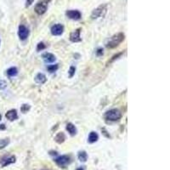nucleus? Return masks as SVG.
<instances>
[{
	"instance_id": "1a4fd4ad",
	"label": "nucleus",
	"mask_w": 170,
	"mask_h": 170,
	"mask_svg": "<svg viewBox=\"0 0 170 170\" xmlns=\"http://www.w3.org/2000/svg\"><path fill=\"white\" fill-rule=\"evenodd\" d=\"M80 33H81V29L78 28V29H77L76 31L74 32H72L70 35V39L71 41L74 42H80L81 41V37H80Z\"/></svg>"
},
{
	"instance_id": "dca6fc26",
	"label": "nucleus",
	"mask_w": 170,
	"mask_h": 170,
	"mask_svg": "<svg viewBox=\"0 0 170 170\" xmlns=\"http://www.w3.org/2000/svg\"><path fill=\"white\" fill-rule=\"evenodd\" d=\"M78 159L80 162H85L88 160V154L85 151H79L78 152Z\"/></svg>"
},
{
	"instance_id": "6e6552de",
	"label": "nucleus",
	"mask_w": 170,
	"mask_h": 170,
	"mask_svg": "<svg viewBox=\"0 0 170 170\" xmlns=\"http://www.w3.org/2000/svg\"><path fill=\"white\" fill-rule=\"evenodd\" d=\"M64 27L61 24H56L51 27V33L54 36H60L63 33Z\"/></svg>"
},
{
	"instance_id": "9d476101",
	"label": "nucleus",
	"mask_w": 170,
	"mask_h": 170,
	"mask_svg": "<svg viewBox=\"0 0 170 170\" xmlns=\"http://www.w3.org/2000/svg\"><path fill=\"white\" fill-rule=\"evenodd\" d=\"M16 162V157L15 156H9V157H6L4 158L2 162H1V165L2 167H6L9 165V164H12L14 162Z\"/></svg>"
},
{
	"instance_id": "cd10ccee",
	"label": "nucleus",
	"mask_w": 170,
	"mask_h": 170,
	"mask_svg": "<svg viewBox=\"0 0 170 170\" xmlns=\"http://www.w3.org/2000/svg\"><path fill=\"white\" fill-rule=\"evenodd\" d=\"M0 129H5V127H4V125H1V127H0Z\"/></svg>"
},
{
	"instance_id": "4468645a",
	"label": "nucleus",
	"mask_w": 170,
	"mask_h": 170,
	"mask_svg": "<svg viewBox=\"0 0 170 170\" xmlns=\"http://www.w3.org/2000/svg\"><path fill=\"white\" fill-rule=\"evenodd\" d=\"M67 131L69 132V134H70L71 135H72V136L77 134V129H76V127H75L74 125L72 124V123H67Z\"/></svg>"
},
{
	"instance_id": "20e7f679",
	"label": "nucleus",
	"mask_w": 170,
	"mask_h": 170,
	"mask_svg": "<svg viewBox=\"0 0 170 170\" xmlns=\"http://www.w3.org/2000/svg\"><path fill=\"white\" fill-rule=\"evenodd\" d=\"M54 162H56V164L61 168H64L67 165H68L71 162V158L67 155H63V156H60L57 158L54 159Z\"/></svg>"
},
{
	"instance_id": "423d86ee",
	"label": "nucleus",
	"mask_w": 170,
	"mask_h": 170,
	"mask_svg": "<svg viewBox=\"0 0 170 170\" xmlns=\"http://www.w3.org/2000/svg\"><path fill=\"white\" fill-rule=\"evenodd\" d=\"M18 35H19V37L21 40H26L29 36V30L27 29L25 26L21 25L19 26Z\"/></svg>"
},
{
	"instance_id": "4be33fe9",
	"label": "nucleus",
	"mask_w": 170,
	"mask_h": 170,
	"mask_svg": "<svg viewBox=\"0 0 170 170\" xmlns=\"http://www.w3.org/2000/svg\"><path fill=\"white\" fill-rule=\"evenodd\" d=\"M45 48H46V46H45V44L43 43H39L37 44V51H40V50H44Z\"/></svg>"
},
{
	"instance_id": "f3484780",
	"label": "nucleus",
	"mask_w": 170,
	"mask_h": 170,
	"mask_svg": "<svg viewBox=\"0 0 170 170\" xmlns=\"http://www.w3.org/2000/svg\"><path fill=\"white\" fill-rule=\"evenodd\" d=\"M54 140H55V141H56L57 143L61 144V143H63V142L65 141V140H66V136H65V134L63 133H59L58 134L55 136Z\"/></svg>"
},
{
	"instance_id": "5701e85b",
	"label": "nucleus",
	"mask_w": 170,
	"mask_h": 170,
	"mask_svg": "<svg viewBox=\"0 0 170 170\" xmlns=\"http://www.w3.org/2000/svg\"><path fill=\"white\" fill-rule=\"evenodd\" d=\"M29 109H30L29 105H23L22 107H21V111H22V112L26 113V112H27V111H28Z\"/></svg>"
},
{
	"instance_id": "c85d7f7f",
	"label": "nucleus",
	"mask_w": 170,
	"mask_h": 170,
	"mask_svg": "<svg viewBox=\"0 0 170 170\" xmlns=\"http://www.w3.org/2000/svg\"><path fill=\"white\" fill-rule=\"evenodd\" d=\"M1 119H2V116H1V114H0V121H1Z\"/></svg>"
},
{
	"instance_id": "f8f14e48",
	"label": "nucleus",
	"mask_w": 170,
	"mask_h": 170,
	"mask_svg": "<svg viewBox=\"0 0 170 170\" xmlns=\"http://www.w3.org/2000/svg\"><path fill=\"white\" fill-rule=\"evenodd\" d=\"M43 61L46 63H52L56 60L54 54H50V53H45V54L43 55Z\"/></svg>"
},
{
	"instance_id": "ddd939ff",
	"label": "nucleus",
	"mask_w": 170,
	"mask_h": 170,
	"mask_svg": "<svg viewBox=\"0 0 170 170\" xmlns=\"http://www.w3.org/2000/svg\"><path fill=\"white\" fill-rule=\"evenodd\" d=\"M47 81L46 76L43 73H38V74L35 77V82L38 84H43Z\"/></svg>"
},
{
	"instance_id": "9b49d317",
	"label": "nucleus",
	"mask_w": 170,
	"mask_h": 170,
	"mask_svg": "<svg viewBox=\"0 0 170 170\" xmlns=\"http://www.w3.org/2000/svg\"><path fill=\"white\" fill-rule=\"evenodd\" d=\"M6 118L9 121H14L16 120L18 118V114H17L16 110H9V112H7V113L5 114Z\"/></svg>"
},
{
	"instance_id": "f03ea898",
	"label": "nucleus",
	"mask_w": 170,
	"mask_h": 170,
	"mask_svg": "<svg viewBox=\"0 0 170 170\" xmlns=\"http://www.w3.org/2000/svg\"><path fill=\"white\" fill-rule=\"evenodd\" d=\"M106 118L109 121H117L119 120L122 116V113L117 109H112L106 113Z\"/></svg>"
},
{
	"instance_id": "0eeeda50",
	"label": "nucleus",
	"mask_w": 170,
	"mask_h": 170,
	"mask_svg": "<svg viewBox=\"0 0 170 170\" xmlns=\"http://www.w3.org/2000/svg\"><path fill=\"white\" fill-rule=\"evenodd\" d=\"M66 15H67V16L68 17V18H70L71 20H74V21H78V20H79V19L81 18V16H82L80 11H78V10H73V9H71V10H67Z\"/></svg>"
},
{
	"instance_id": "7ed1b4c3",
	"label": "nucleus",
	"mask_w": 170,
	"mask_h": 170,
	"mask_svg": "<svg viewBox=\"0 0 170 170\" xmlns=\"http://www.w3.org/2000/svg\"><path fill=\"white\" fill-rule=\"evenodd\" d=\"M50 0H43L41 2H38L36 6H35V12L37 15H43L46 12L47 8H48V4Z\"/></svg>"
},
{
	"instance_id": "6ab92c4d",
	"label": "nucleus",
	"mask_w": 170,
	"mask_h": 170,
	"mask_svg": "<svg viewBox=\"0 0 170 170\" xmlns=\"http://www.w3.org/2000/svg\"><path fill=\"white\" fill-rule=\"evenodd\" d=\"M9 143V139H4V140H0V150L5 148Z\"/></svg>"
},
{
	"instance_id": "2eb2a0df",
	"label": "nucleus",
	"mask_w": 170,
	"mask_h": 170,
	"mask_svg": "<svg viewBox=\"0 0 170 170\" xmlns=\"http://www.w3.org/2000/svg\"><path fill=\"white\" fill-rule=\"evenodd\" d=\"M99 139V135L97 134V133L95 132H91L89 134V136H88V141L89 143H95L96 141H98Z\"/></svg>"
},
{
	"instance_id": "412c9836",
	"label": "nucleus",
	"mask_w": 170,
	"mask_h": 170,
	"mask_svg": "<svg viewBox=\"0 0 170 170\" xmlns=\"http://www.w3.org/2000/svg\"><path fill=\"white\" fill-rule=\"evenodd\" d=\"M6 87H7V83L3 79H0V89H4Z\"/></svg>"
},
{
	"instance_id": "b1692460",
	"label": "nucleus",
	"mask_w": 170,
	"mask_h": 170,
	"mask_svg": "<svg viewBox=\"0 0 170 170\" xmlns=\"http://www.w3.org/2000/svg\"><path fill=\"white\" fill-rule=\"evenodd\" d=\"M75 71H76V68L74 67H71L70 70H69V75H70L71 78L73 77V75L75 74Z\"/></svg>"
},
{
	"instance_id": "f257e3e1",
	"label": "nucleus",
	"mask_w": 170,
	"mask_h": 170,
	"mask_svg": "<svg viewBox=\"0 0 170 170\" xmlns=\"http://www.w3.org/2000/svg\"><path fill=\"white\" fill-rule=\"evenodd\" d=\"M123 39H124V34H116V35H114L113 37H111V39L107 42L106 46H107L108 48H111V49L115 48V47H116L119 43H121L123 41Z\"/></svg>"
},
{
	"instance_id": "a878e982",
	"label": "nucleus",
	"mask_w": 170,
	"mask_h": 170,
	"mask_svg": "<svg viewBox=\"0 0 170 170\" xmlns=\"http://www.w3.org/2000/svg\"><path fill=\"white\" fill-rule=\"evenodd\" d=\"M34 0H26V7H29L31 4L33 3Z\"/></svg>"
},
{
	"instance_id": "a211bd4d",
	"label": "nucleus",
	"mask_w": 170,
	"mask_h": 170,
	"mask_svg": "<svg viewBox=\"0 0 170 170\" xmlns=\"http://www.w3.org/2000/svg\"><path fill=\"white\" fill-rule=\"evenodd\" d=\"M7 74L9 77H15L18 74V70L16 67H10L9 69L7 70Z\"/></svg>"
},
{
	"instance_id": "aec40b11",
	"label": "nucleus",
	"mask_w": 170,
	"mask_h": 170,
	"mask_svg": "<svg viewBox=\"0 0 170 170\" xmlns=\"http://www.w3.org/2000/svg\"><path fill=\"white\" fill-rule=\"evenodd\" d=\"M59 68L58 65H51L47 67V70L49 71L50 72H54L55 71H57V69Z\"/></svg>"
},
{
	"instance_id": "393cba45",
	"label": "nucleus",
	"mask_w": 170,
	"mask_h": 170,
	"mask_svg": "<svg viewBox=\"0 0 170 170\" xmlns=\"http://www.w3.org/2000/svg\"><path fill=\"white\" fill-rule=\"evenodd\" d=\"M96 54L98 55V56H101L102 54H103V49H101V48H99L97 51H96Z\"/></svg>"
},
{
	"instance_id": "39448f33",
	"label": "nucleus",
	"mask_w": 170,
	"mask_h": 170,
	"mask_svg": "<svg viewBox=\"0 0 170 170\" xmlns=\"http://www.w3.org/2000/svg\"><path fill=\"white\" fill-rule=\"evenodd\" d=\"M106 12V5H100L98 8L95 9L91 15L92 19H97L99 17H102L105 16V14Z\"/></svg>"
},
{
	"instance_id": "bb28decb",
	"label": "nucleus",
	"mask_w": 170,
	"mask_h": 170,
	"mask_svg": "<svg viewBox=\"0 0 170 170\" xmlns=\"http://www.w3.org/2000/svg\"><path fill=\"white\" fill-rule=\"evenodd\" d=\"M76 170H86V168H85V167H81V168H77Z\"/></svg>"
}]
</instances>
